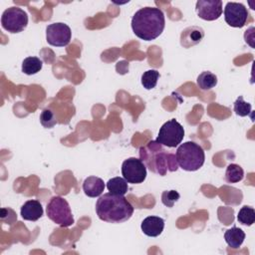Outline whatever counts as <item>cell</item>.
Listing matches in <instances>:
<instances>
[{"mask_svg":"<svg viewBox=\"0 0 255 255\" xmlns=\"http://www.w3.org/2000/svg\"><path fill=\"white\" fill-rule=\"evenodd\" d=\"M105 189V182L98 176H89L83 182V190L89 197L100 196Z\"/></svg>","mask_w":255,"mask_h":255,"instance_id":"cell-14","label":"cell"},{"mask_svg":"<svg viewBox=\"0 0 255 255\" xmlns=\"http://www.w3.org/2000/svg\"><path fill=\"white\" fill-rule=\"evenodd\" d=\"M128 181L120 176L113 177L107 182V188L109 191L116 195H125L128 190Z\"/></svg>","mask_w":255,"mask_h":255,"instance_id":"cell-16","label":"cell"},{"mask_svg":"<svg viewBox=\"0 0 255 255\" xmlns=\"http://www.w3.org/2000/svg\"><path fill=\"white\" fill-rule=\"evenodd\" d=\"M71 37V29L65 23H53L48 25L46 28V40L48 44L52 46L65 47L70 43Z\"/></svg>","mask_w":255,"mask_h":255,"instance_id":"cell-8","label":"cell"},{"mask_svg":"<svg viewBox=\"0 0 255 255\" xmlns=\"http://www.w3.org/2000/svg\"><path fill=\"white\" fill-rule=\"evenodd\" d=\"M249 16L247 8L237 2H228L224 8L225 22L234 28H242Z\"/></svg>","mask_w":255,"mask_h":255,"instance_id":"cell-9","label":"cell"},{"mask_svg":"<svg viewBox=\"0 0 255 255\" xmlns=\"http://www.w3.org/2000/svg\"><path fill=\"white\" fill-rule=\"evenodd\" d=\"M204 38V31L201 27L190 26L185 28L180 34V45L183 48H190L199 44Z\"/></svg>","mask_w":255,"mask_h":255,"instance_id":"cell-11","label":"cell"},{"mask_svg":"<svg viewBox=\"0 0 255 255\" xmlns=\"http://www.w3.org/2000/svg\"><path fill=\"white\" fill-rule=\"evenodd\" d=\"M141 231L149 237H157L164 228V220L159 216H147L140 225Z\"/></svg>","mask_w":255,"mask_h":255,"instance_id":"cell-12","label":"cell"},{"mask_svg":"<svg viewBox=\"0 0 255 255\" xmlns=\"http://www.w3.org/2000/svg\"><path fill=\"white\" fill-rule=\"evenodd\" d=\"M175 158L179 167L186 171L198 170L204 163L205 153L203 148L194 141H185L177 149Z\"/></svg>","mask_w":255,"mask_h":255,"instance_id":"cell-3","label":"cell"},{"mask_svg":"<svg viewBox=\"0 0 255 255\" xmlns=\"http://www.w3.org/2000/svg\"><path fill=\"white\" fill-rule=\"evenodd\" d=\"M244 170L243 168L236 163H230L226 167L225 171V180L228 183H236L243 179Z\"/></svg>","mask_w":255,"mask_h":255,"instance_id":"cell-19","label":"cell"},{"mask_svg":"<svg viewBox=\"0 0 255 255\" xmlns=\"http://www.w3.org/2000/svg\"><path fill=\"white\" fill-rule=\"evenodd\" d=\"M96 212L103 221L123 223L131 217L133 207L124 195H116L109 192L100 196L97 200Z\"/></svg>","mask_w":255,"mask_h":255,"instance_id":"cell-2","label":"cell"},{"mask_svg":"<svg viewBox=\"0 0 255 255\" xmlns=\"http://www.w3.org/2000/svg\"><path fill=\"white\" fill-rule=\"evenodd\" d=\"M47 216L61 227L72 226L75 222L68 201L62 196H53L46 207Z\"/></svg>","mask_w":255,"mask_h":255,"instance_id":"cell-4","label":"cell"},{"mask_svg":"<svg viewBox=\"0 0 255 255\" xmlns=\"http://www.w3.org/2000/svg\"><path fill=\"white\" fill-rule=\"evenodd\" d=\"M43 62L38 57H27L22 62V72L26 75H35L42 70Z\"/></svg>","mask_w":255,"mask_h":255,"instance_id":"cell-18","label":"cell"},{"mask_svg":"<svg viewBox=\"0 0 255 255\" xmlns=\"http://www.w3.org/2000/svg\"><path fill=\"white\" fill-rule=\"evenodd\" d=\"M196 84L202 91H209L217 85V77L210 71H204L198 75Z\"/></svg>","mask_w":255,"mask_h":255,"instance_id":"cell-17","label":"cell"},{"mask_svg":"<svg viewBox=\"0 0 255 255\" xmlns=\"http://www.w3.org/2000/svg\"><path fill=\"white\" fill-rule=\"evenodd\" d=\"M234 112L239 117H246L251 113V104L244 101L242 96H239L234 102Z\"/></svg>","mask_w":255,"mask_h":255,"instance_id":"cell-22","label":"cell"},{"mask_svg":"<svg viewBox=\"0 0 255 255\" xmlns=\"http://www.w3.org/2000/svg\"><path fill=\"white\" fill-rule=\"evenodd\" d=\"M40 123L46 128H51L57 124L55 114L50 109H44L40 115Z\"/></svg>","mask_w":255,"mask_h":255,"instance_id":"cell-23","label":"cell"},{"mask_svg":"<svg viewBox=\"0 0 255 255\" xmlns=\"http://www.w3.org/2000/svg\"><path fill=\"white\" fill-rule=\"evenodd\" d=\"M164 26V14L156 7L140 8L131 18V29L134 35L143 41L156 39L162 33Z\"/></svg>","mask_w":255,"mask_h":255,"instance_id":"cell-1","label":"cell"},{"mask_svg":"<svg viewBox=\"0 0 255 255\" xmlns=\"http://www.w3.org/2000/svg\"><path fill=\"white\" fill-rule=\"evenodd\" d=\"M1 25L3 29L10 33H20L28 25V15L19 7H10L3 12Z\"/></svg>","mask_w":255,"mask_h":255,"instance_id":"cell-6","label":"cell"},{"mask_svg":"<svg viewBox=\"0 0 255 255\" xmlns=\"http://www.w3.org/2000/svg\"><path fill=\"white\" fill-rule=\"evenodd\" d=\"M159 78V72L156 70H148L145 71L141 76V85L146 90L153 89L156 84L157 80Z\"/></svg>","mask_w":255,"mask_h":255,"instance_id":"cell-21","label":"cell"},{"mask_svg":"<svg viewBox=\"0 0 255 255\" xmlns=\"http://www.w3.org/2000/svg\"><path fill=\"white\" fill-rule=\"evenodd\" d=\"M122 174L128 183L138 184L146 177V167L141 159L128 157L122 164Z\"/></svg>","mask_w":255,"mask_h":255,"instance_id":"cell-7","label":"cell"},{"mask_svg":"<svg viewBox=\"0 0 255 255\" xmlns=\"http://www.w3.org/2000/svg\"><path fill=\"white\" fill-rule=\"evenodd\" d=\"M180 195L176 190H165L161 194V201L167 207H173L174 203L179 199Z\"/></svg>","mask_w":255,"mask_h":255,"instance_id":"cell-24","label":"cell"},{"mask_svg":"<svg viewBox=\"0 0 255 255\" xmlns=\"http://www.w3.org/2000/svg\"><path fill=\"white\" fill-rule=\"evenodd\" d=\"M195 11L199 18L205 21H214L222 14V1L220 0H198Z\"/></svg>","mask_w":255,"mask_h":255,"instance_id":"cell-10","label":"cell"},{"mask_svg":"<svg viewBox=\"0 0 255 255\" xmlns=\"http://www.w3.org/2000/svg\"><path fill=\"white\" fill-rule=\"evenodd\" d=\"M224 239L229 247L233 249H237L242 245L245 239V233L241 228L234 226L225 231Z\"/></svg>","mask_w":255,"mask_h":255,"instance_id":"cell-15","label":"cell"},{"mask_svg":"<svg viewBox=\"0 0 255 255\" xmlns=\"http://www.w3.org/2000/svg\"><path fill=\"white\" fill-rule=\"evenodd\" d=\"M21 216L24 220L37 221L43 215V207L40 201L31 199L26 201L21 207Z\"/></svg>","mask_w":255,"mask_h":255,"instance_id":"cell-13","label":"cell"},{"mask_svg":"<svg viewBox=\"0 0 255 255\" xmlns=\"http://www.w3.org/2000/svg\"><path fill=\"white\" fill-rule=\"evenodd\" d=\"M237 220L239 223L247 226H251L255 221V210L253 207L244 205L241 207L237 214Z\"/></svg>","mask_w":255,"mask_h":255,"instance_id":"cell-20","label":"cell"},{"mask_svg":"<svg viewBox=\"0 0 255 255\" xmlns=\"http://www.w3.org/2000/svg\"><path fill=\"white\" fill-rule=\"evenodd\" d=\"M183 136V127L175 119H171L161 126L155 141L167 147H175L182 141Z\"/></svg>","mask_w":255,"mask_h":255,"instance_id":"cell-5","label":"cell"}]
</instances>
